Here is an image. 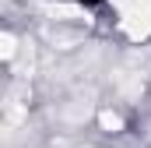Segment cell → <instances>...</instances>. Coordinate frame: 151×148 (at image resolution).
Returning a JSON list of instances; mask_svg holds the SVG:
<instances>
[{"instance_id":"obj_1","label":"cell","mask_w":151,"mask_h":148,"mask_svg":"<svg viewBox=\"0 0 151 148\" xmlns=\"http://www.w3.org/2000/svg\"><path fill=\"white\" fill-rule=\"evenodd\" d=\"M77 4H81V7H99L102 0H77Z\"/></svg>"}]
</instances>
